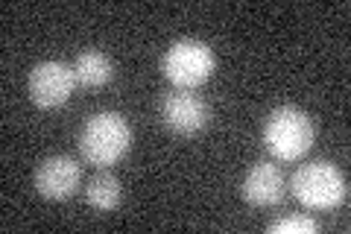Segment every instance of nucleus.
<instances>
[{
  "instance_id": "obj_5",
  "label": "nucleus",
  "mask_w": 351,
  "mask_h": 234,
  "mask_svg": "<svg viewBox=\"0 0 351 234\" xmlns=\"http://www.w3.org/2000/svg\"><path fill=\"white\" fill-rule=\"evenodd\" d=\"M158 115H161V124L167 126L173 135L191 138V135H199V132L208 126L211 108H208V103L196 91L173 88V91H167L161 97Z\"/></svg>"
},
{
  "instance_id": "obj_9",
  "label": "nucleus",
  "mask_w": 351,
  "mask_h": 234,
  "mask_svg": "<svg viewBox=\"0 0 351 234\" xmlns=\"http://www.w3.org/2000/svg\"><path fill=\"white\" fill-rule=\"evenodd\" d=\"M73 71H76V82L85 85V88H103L114 80V65L100 50L80 53L73 62Z\"/></svg>"
},
{
  "instance_id": "obj_2",
  "label": "nucleus",
  "mask_w": 351,
  "mask_h": 234,
  "mask_svg": "<svg viewBox=\"0 0 351 234\" xmlns=\"http://www.w3.org/2000/svg\"><path fill=\"white\" fill-rule=\"evenodd\" d=\"M132 147V126L117 111H97L80 129V152L88 164L108 170Z\"/></svg>"
},
{
  "instance_id": "obj_8",
  "label": "nucleus",
  "mask_w": 351,
  "mask_h": 234,
  "mask_svg": "<svg viewBox=\"0 0 351 234\" xmlns=\"http://www.w3.org/2000/svg\"><path fill=\"white\" fill-rule=\"evenodd\" d=\"M240 194L252 208H276L284 194H287V182L276 164L269 161H258L249 167V173L243 176Z\"/></svg>"
},
{
  "instance_id": "obj_3",
  "label": "nucleus",
  "mask_w": 351,
  "mask_h": 234,
  "mask_svg": "<svg viewBox=\"0 0 351 234\" xmlns=\"http://www.w3.org/2000/svg\"><path fill=\"white\" fill-rule=\"evenodd\" d=\"M290 187H293V196L304 208H313V211H334L339 205H346L348 199V182L343 170L325 159L302 164L293 173Z\"/></svg>"
},
{
  "instance_id": "obj_11",
  "label": "nucleus",
  "mask_w": 351,
  "mask_h": 234,
  "mask_svg": "<svg viewBox=\"0 0 351 234\" xmlns=\"http://www.w3.org/2000/svg\"><path fill=\"white\" fill-rule=\"evenodd\" d=\"M272 234H316L319 231V222L313 217H304V214H295V217H281L269 226Z\"/></svg>"
},
{
  "instance_id": "obj_1",
  "label": "nucleus",
  "mask_w": 351,
  "mask_h": 234,
  "mask_svg": "<svg viewBox=\"0 0 351 234\" xmlns=\"http://www.w3.org/2000/svg\"><path fill=\"white\" fill-rule=\"evenodd\" d=\"M316 141V124L299 106H278L263 124V147L278 161H299Z\"/></svg>"
},
{
  "instance_id": "obj_4",
  "label": "nucleus",
  "mask_w": 351,
  "mask_h": 234,
  "mask_svg": "<svg viewBox=\"0 0 351 234\" xmlns=\"http://www.w3.org/2000/svg\"><path fill=\"white\" fill-rule=\"evenodd\" d=\"M214 68H217V56L199 38L173 41L161 59L164 76L173 82V88H184V91H193V88L205 85L211 80Z\"/></svg>"
},
{
  "instance_id": "obj_6",
  "label": "nucleus",
  "mask_w": 351,
  "mask_h": 234,
  "mask_svg": "<svg viewBox=\"0 0 351 234\" xmlns=\"http://www.w3.org/2000/svg\"><path fill=\"white\" fill-rule=\"evenodd\" d=\"M76 71L68 62H41L29 73V100L38 108H59L76 91Z\"/></svg>"
},
{
  "instance_id": "obj_7",
  "label": "nucleus",
  "mask_w": 351,
  "mask_h": 234,
  "mask_svg": "<svg viewBox=\"0 0 351 234\" xmlns=\"http://www.w3.org/2000/svg\"><path fill=\"white\" fill-rule=\"evenodd\" d=\"M36 191L44 196V199H68L80 191V182H82V167L73 155H50L44 159L36 170Z\"/></svg>"
},
{
  "instance_id": "obj_10",
  "label": "nucleus",
  "mask_w": 351,
  "mask_h": 234,
  "mask_svg": "<svg viewBox=\"0 0 351 234\" xmlns=\"http://www.w3.org/2000/svg\"><path fill=\"white\" fill-rule=\"evenodd\" d=\"M120 199H123V187H120L117 176H112L108 170L97 173L91 182L85 187V202L91 205L94 211H100V214H108V211H114L120 205Z\"/></svg>"
}]
</instances>
